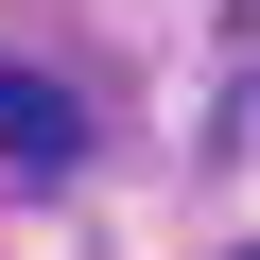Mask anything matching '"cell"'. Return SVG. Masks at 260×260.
Returning a JSON list of instances; mask_svg holds the SVG:
<instances>
[{
    "instance_id": "obj_2",
    "label": "cell",
    "mask_w": 260,
    "mask_h": 260,
    "mask_svg": "<svg viewBox=\"0 0 260 260\" xmlns=\"http://www.w3.org/2000/svg\"><path fill=\"white\" fill-rule=\"evenodd\" d=\"M243 260H260V243H243Z\"/></svg>"
},
{
    "instance_id": "obj_1",
    "label": "cell",
    "mask_w": 260,
    "mask_h": 260,
    "mask_svg": "<svg viewBox=\"0 0 260 260\" xmlns=\"http://www.w3.org/2000/svg\"><path fill=\"white\" fill-rule=\"evenodd\" d=\"M0 156H18V174H70V156H87V104H70L52 70H0Z\"/></svg>"
}]
</instances>
